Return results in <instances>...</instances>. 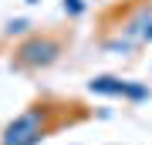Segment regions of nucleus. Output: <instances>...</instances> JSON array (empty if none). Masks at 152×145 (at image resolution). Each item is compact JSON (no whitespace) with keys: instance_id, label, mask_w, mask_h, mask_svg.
<instances>
[{"instance_id":"nucleus-2","label":"nucleus","mask_w":152,"mask_h":145,"mask_svg":"<svg viewBox=\"0 0 152 145\" xmlns=\"http://www.w3.org/2000/svg\"><path fill=\"white\" fill-rule=\"evenodd\" d=\"M54 54H58V47L51 41H34V44H27V47H20V58L27 61V64H48Z\"/></svg>"},{"instance_id":"nucleus-1","label":"nucleus","mask_w":152,"mask_h":145,"mask_svg":"<svg viewBox=\"0 0 152 145\" xmlns=\"http://www.w3.org/2000/svg\"><path fill=\"white\" fill-rule=\"evenodd\" d=\"M34 138H37V111H31V115H24V118H17L10 128H7L4 145H31Z\"/></svg>"}]
</instances>
